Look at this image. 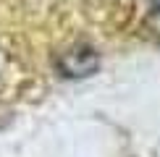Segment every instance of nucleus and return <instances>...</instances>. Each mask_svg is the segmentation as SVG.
<instances>
[{
	"label": "nucleus",
	"instance_id": "f257e3e1",
	"mask_svg": "<svg viewBox=\"0 0 160 157\" xmlns=\"http://www.w3.org/2000/svg\"><path fill=\"white\" fill-rule=\"evenodd\" d=\"M100 65V58L92 47H74L61 58V71L71 78H82V76H92Z\"/></svg>",
	"mask_w": 160,
	"mask_h": 157
},
{
	"label": "nucleus",
	"instance_id": "f03ea898",
	"mask_svg": "<svg viewBox=\"0 0 160 157\" xmlns=\"http://www.w3.org/2000/svg\"><path fill=\"white\" fill-rule=\"evenodd\" d=\"M147 21L155 31H160V0H147Z\"/></svg>",
	"mask_w": 160,
	"mask_h": 157
}]
</instances>
